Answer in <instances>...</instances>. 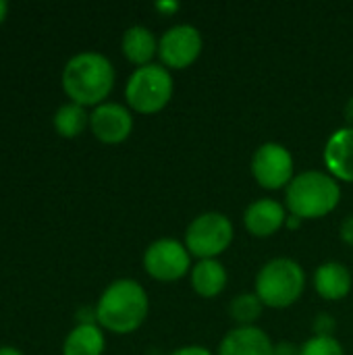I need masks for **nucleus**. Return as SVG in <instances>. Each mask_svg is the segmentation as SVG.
I'll return each instance as SVG.
<instances>
[{
    "label": "nucleus",
    "mask_w": 353,
    "mask_h": 355,
    "mask_svg": "<svg viewBox=\"0 0 353 355\" xmlns=\"http://www.w3.org/2000/svg\"><path fill=\"white\" fill-rule=\"evenodd\" d=\"M146 272L160 283H175L191 268V254L177 239H158L144 254Z\"/></svg>",
    "instance_id": "obj_7"
},
{
    "label": "nucleus",
    "mask_w": 353,
    "mask_h": 355,
    "mask_svg": "<svg viewBox=\"0 0 353 355\" xmlns=\"http://www.w3.org/2000/svg\"><path fill=\"white\" fill-rule=\"evenodd\" d=\"M339 235H341V239L347 243V245H352L353 248V214L352 216H347L343 223H341V229H339Z\"/></svg>",
    "instance_id": "obj_21"
},
{
    "label": "nucleus",
    "mask_w": 353,
    "mask_h": 355,
    "mask_svg": "<svg viewBox=\"0 0 353 355\" xmlns=\"http://www.w3.org/2000/svg\"><path fill=\"white\" fill-rule=\"evenodd\" d=\"M275 355H300V347L293 343H279L275 345Z\"/></svg>",
    "instance_id": "obj_23"
},
{
    "label": "nucleus",
    "mask_w": 353,
    "mask_h": 355,
    "mask_svg": "<svg viewBox=\"0 0 353 355\" xmlns=\"http://www.w3.org/2000/svg\"><path fill=\"white\" fill-rule=\"evenodd\" d=\"M150 312V300L146 289L133 279L112 281L98 300L96 320L100 329L114 335L135 333Z\"/></svg>",
    "instance_id": "obj_1"
},
{
    "label": "nucleus",
    "mask_w": 353,
    "mask_h": 355,
    "mask_svg": "<svg viewBox=\"0 0 353 355\" xmlns=\"http://www.w3.org/2000/svg\"><path fill=\"white\" fill-rule=\"evenodd\" d=\"M233 223L221 212L196 216L185 231V248L198 260H216L233 243Z\"/></svg>",
    "instance_id": "obj_6"
},
{
    "label": "nucleus",
    "mask_w": 353,
    "mask_h": 355,
    "mask_svg": "<svg viewBox=\"0 0 353 355\" xmlns=\"http://www.w3.org/2000/svg\"><path fill=\"white\" fill-rule=\"evenodd\" d=\"M114 87V67L100 52H79L62 69V89L79 106H100Z\"/></svg>",
    "instance_id": "obj_2"
},
{
    "label": "nucleus",
    "mask_w": 353,
    "mask_h": 355,
    "mask_svg": "<svg viewBox=\"0 0 353 355\" xmlns=\"http://www.w3.org/2000/svg\"><path fill=\"white\" fill-rule=\"evenodd\" d=\"M89 129L102 144H123L133 131V116L125 106L104 102L89 114Z\"/></svg>",
    "instance_id": "obj_10"
},
{
    "label": "nucleus",
    "mask_w": 353,
    "mask_h": 355,
    "mask_svg": "<svg viewBox=\"0 0 353 355\" xmlns=\"http://www.w3.org/2000/svg\"><path fill=\"white\" fill-rule=\"evenodd\" d=\"M262 310H264V304L258 300L256 293H241V295H237V297L231 302V306H229L231 318H233L239 327H254V322L260 320Z\"/></svg>",
    "instance_id": "obj_19"
},
{
    "label": "nucleus",
    "mask_w": 353,
    "mask_h": 355,
    "mask_svg": "<svg viewBox=\"0 0 353 355\" xmlns=\"http://www.w3.org/2000/svg\"><path fill=\"white\" fill-rule=\"evenodd\" d=\"M173 75L162 64H146L137 67L127 85L125 98L127 104L139 114H156L160 112L173 98Z\"/></svg>",
    "instance_id": "obj_5"
},
{
    "label": "nucleus",
    "mask_w": 353,
    "mask_h": 355,
    "mask_svg": "<svg viewBox=\"0 0 353 355\" xmlns=\"http://www.w3.org/2000/svg\"><path fill=\"white\" fill-rule=\"evenodd\" d=\"M227 270L218 260H200L191 268V287L200 297H216L227 287Z\"/></svg>",
    "instance_id": "obj_16"
},
{
    "label": "nucleus",
    "mask_w": 353,
    "mask_h": 355,
    "mask_svg": "<svg viewBox=\"0 0 353 355\" xmlns=\"http://www.w3.org/2000/svg\"><path fill=\"white\" fill-rule=\"evenodd\" d=\"M202 33L198 27L181 23L169 27L162 37L158 40V56L162 60V67L169 69H187L191 67L198 56L202 54Z\"/></svg>",
    "instance_id": "obj_9"
},
{
    "label": "nucleus",
    "mask_w": 353,
    "mask_h": 355,
    "mask_svg": "<svg viewBox=\"0 0 353 355\" xmlns=\"http://www.w3.org/2000/svg\"><path fill=\"white\" fill-rule=\"evenodd\" d=\"M341 200V187L335 177L320 171H306L287 187L285 204L291 216L300 220H314L331 214Z\"/></svg>",
    "instance_id": "obj_3"
},
{
    "label": "nucleus",
    "mask_w": 353,
    "mask_h": 355,
    "mask_svg": "<svg viewBox=\"0 0 353 355\" xmlns=\"http://www.w3.org/2000/svg\"><path fill=\"white\" fill-rule=\"evenodd\" d=\"M285 223H287L285 206L268 198L256 200L254 204L246 208V214H243V225L248 233H252L254 237H270Z\"/></svg>",
    "instance_id": "obj_11"
},
{
    "label": "nucleus",
    "mask_w": 353,
    "mask_h": 355,
    "mask_svg": "<svg viewBox=\"0 0 353 355\" xmlns=\"http://www.w3.org/2000/svg\"><path fill=\"white\" fill-rule=\"evenodd\" d=\"M252 175L256 183L264 189H283L289 187L293 181V156L291 152L277 144L266 141L262 144L252 158Z\"/></svg>",
    "instance_id": "obj_8"
},
{
    "label": "nucleus",
    "mask_w": 353,
    "mask_h": 355,
    "mask_svg": "<svg viewBox=\"0 0 353 355\" xmlns=\"http://www.w3.org/2000/svg\"><path fill=\"white\" fill-rule=\"evenodd\" d=\"M300 355H345V352L335 337L316 335L300 347Z\"/></svg>",
    "instance_id": "obj_20"
},
{
    "label": "nucleus",
    "mask_w": 353,
    "mask_h": 355,
    "mask_svg": "<svg viewBox=\"0 0 353 355\" xmlns=\"http://www.w3.org/2000/svg\"><path fill=\"white\" fill-rule=\"evenodd\" d=\"M121 48L123 54L129 62L137 64V67H146L152 64L154 54H158V42L154 37V33L144 27V25H133L123 33L121 40Z\"/></svg>",
    "instance_id": "obj_15"
},
{
    "label": "nucleus",
    "mask_w": 353,
    "mask_h": 355,
    "mask_svg": "<svg viewBox=\"0 0 353 355\" xmlns=\"http://www.w3.org/2000/svg\"><path fill=\"white\" fill-rule=\"evenodd\" d=\"M306 289L304 268L291 258L268 260L256 275L258 300L275 310L293 306Z\"/></svg>",
    "instance_id": "obj_4"
},
{
    "label": "nucleus",
    "mask_w": 353,
    "mask_h": 355,
    "mask_svg": "<svg viewBox=\"0 0 353 355\" xmlns=\"http://www.w3.org/2000/svg\"><path fill=\"white\" fill-rule=\"evenodd\" d=\"M218 355H275V345L262 329L237 327L223 337Z\"/></svg>",
    "instance_id": "obj_12"
},
{
    "label": "nucleus",
    "mask_w": 353,
    "mask_h": 355,
    "mask_svg": "<svg viewBox=\"0 0 353 355\" xmlns=\"http://www.w3.org/2000/svg\"><path fill=\"white\" fill-rule=\"evenodd\" d=\"M104 333L98 324H77L64 339L62 355H102Z\"/></svg>",
    "instance_id": "obj_17"
},
{
    "label": "nucleus",
    "mask_w": 353,
    "mask_h": 355,
    "mask_svg": "<svg viewBox=\"0 0 353 355\" xmlns=\"http://www.w3.org/2000/svg\"><path fill=\"white\" fill-rule=\"evenodd\" d=\"M325 164L337 181L353 183V127L335 131L325 146Z\"/></svg>",
    "instance_id": "obj_13"
},
{
    "label": "nucleus",
    "mask_w": 353,
    "mask_h": 355,
    "mask_svg": "<svg viewBox=\"0 0 353 355\" xmlns=\"http://www.w3.org/2000/svg\"><path fill=\"white\" fill-rule=\"evenodd\" d=\"M6 15H8V4H6L4 0H0V25L4 23Z\"/></svg>",
    "instance_id": "obj_26"
},
{
    "label": "nucleus",
    "mask_w": 353,
    "mask_h": 355,
    "mask_svg": "<svg viewBox=\"0 0 353 355\" xmlns=\"http://www.w3.org/2000/svg\"><path fill=\"white\" fill-rule=\"evenodd\" d=\"M345 116H347L350 127H353V98H350V102H347V106H345Z\"/></svg>",
    "instance_id": "obj_24"
},
{
    "label": "nucleus",
    "mask_w": 353,
    "mask_h": 355,
    "mask_svg": "<svg viewBox=\"0 0 353 355\" xmlns=\"http://www.w3.org/2000/svg\"><path fill=\"white\" fill-rule=\"evenodd\" d=\"M52 123H54V131L60 137L73 139V137H79L85 131V127H89V114L85 112L83 106L69 102V104H62L54 112Z\"/></svg>",
    "instance_id": "obj_18"
},
{
    "label": "nucleus",
    "mask_w": 353,
    "mask_h": 355,
    "mask_svg": "<svg viewBox=\"0 0 353 355\" xmlns=\"http://www.w3.org/2000/svg\"><path fill=\"white\" fill-rule=\"evenodd\" d=\"M169 355H214L210 349L202 347V345H185V347H179L175 349L173 354Z\"/></svg>",
    "instance_id": "obj_22"
},
{
    "label": "nucleus",
    "mask_w": 353,
    "mask_h": 355,
    "mask_svg": "<svg viewBox=\"0 0 353 355\" xmlns=\"http://www.w3.org/2000/svg\"><path fill=\"white\" fill-rule=\"evenodd\" d=\"M0 355H23V352H19L17 347H8V345H4V347H0Z\"/></svg>",
    "instance_id": "obj_25"
},
{
    "label": "nucleus",
    "mask_w": 353,
    "mask_h": 355,
    "mask_svg": "<svg viewBox=\"0 0 353 355\" xmlns=\"http://www.w3.org/2000/svg\"><path fill=\"white\" fill-rule=\"evenodd\" d=\"M314 289L322 300L341 302L352 291V272L341 262H325L314 272Z\"/></svg>",
    "instance_id": "obj_14"
}]
</instances>
